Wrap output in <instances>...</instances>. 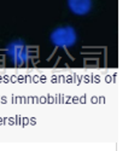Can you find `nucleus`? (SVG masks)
<instances>
[{
	"mask_svg": "<svg viewBox=\"0 0 140 151\" xmlns=\"http://www.w3.org/2000/svg\"><path fill=\"white\" fill-rule=\"evenodd\" d=\"M50 40L53 46L67 50L75 46L76 41H78V33H76L75 28L70 26L58 27L51 33Z\"/></svg>",
	"mask_w": 140,
	"mask_h": 151,
	"instance_id": "nucleus-1",
	"label": "nucleus"
},
{
	"mask_svg": "<svg viewBox=\"0 0 140 151\" xmlns=\"http://www.w3.org/2000/svg\"><path fill=\"white\" fill-rule=\"evenodd\" d=\"M6 55L15 65H25L30 59V50L21 40H15L6 46Z\"/></svg>",
	"mask_w": 140,
	"mask_h": 151,
	"instance_id": "nucleus-2",
	"label": "nucleus"
},
{
	"mask_svg": "<svg viewBox=\"0 0 140 151\" xmlns=\"http://www.w3.org/2000/svg\"><path fill=\"white\" fill-rule=\"evenodd\" d=\"M69 10L76 16H86L91 12L93 1L92 0H67Z\"/></svg>",
	"mask_w": 140,
	"mask_h": 151,
	"instance_id": "nucleus-3",
	"label": "nucleus"
}]
</instances>
